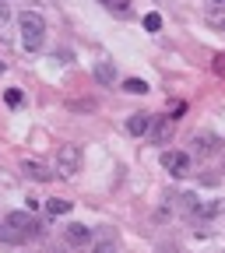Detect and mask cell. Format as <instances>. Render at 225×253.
I'll use <instances>...</instances> for the list:
<instances>
[{"mask_svg":"<svg viewBox=\"0 0 225 253\" xmlns=\"http://www.w3.org/2000/svg\"><path fill=\"white\" fill-rule=\"evenodd\" d=\"M18 25H21V46H25L28 53L43 49V42H46V18H43L39 11H25V14L18 18Z\"/></svg>","mask_w":225,"mask_h":253,"instance_id":"6da1fadb","label":"cell"},{"mask_svg":"<svg viewBox=\"0 0 225 253\" xmlns=\"http://www.w3.org/2000/svg\"><path fill=\"white\" fill-rule=\"evenodd\" d=\"M4 229L11 236V243H25V239H36L39 236V221L32 218L28 211H11L4 218Z\"/></svg>","mask_w":225,"mask_h":253,"instance_id":"7a4b0ae2","label":"cell"},{"mask_svg":"<svg viewBox=\"0 0 225 253\" xmlns=\"http://www.w3.org/2000/svg\"><path fill=\"white\" fill-rule=\"evenodd\" d=\"M56 172L60 176L81 172V148L78 144H60V151H56Z\"/></svg>","mask_w":225,"mask_h":253,"instance_id":"3957f363","label":"cell"},{"mask_svg":"<svg viewBox=\"0 0 225 253\" xmlns=\"http://www.w3.org/2000/svg\"><path fill=\"white\" fill-rule=\"evenodd\" d=\"M162 166H166L173 176H190V169H194L186 151H166V155H162Z\"/></svg>","mask_w":225,"mask_h":253,"instance_id":"277c9868","label":"cell"},{"mask_svg":"<svg viewBox=\"0 0 225 253\" xmlns=\"http://www.w3.org/2000/svg\"><path fill=\"white\" fill-rule=\"evenodd\" d=\"M173 130H176V116H155V123H151V141L155 144H169V137H173Z\"/></svg>","mask_w":225,"mask_h":253,"instance_id":"5b68a950","label":"cell"},{"mask_svg":"<svg viewBox=\"0 0 225 253\" xmlns=\"http://www.w3.org/2000/svg\"><path fill=\"white\" fill-rule=\"evenodd\" d=\"M151 123H155V116H148V113H134L131 120H127V130H131L134 137H144V134H151Z\"/></svg>","mask_w":225,"mask_h":253,"instance_id":"8992f818","label":"cell"},{"mask_svg":"<svg viewBox=\"0 0 225 253\" xmlns=\"http://www.w3.org/2000/svg\"><path fill=\"white\" fill-rule=\"evenodd\" d=\"M21 172H25L28 179H39V183H49V179H53V172H49L43 162H32V158H25V162H21Z\"/></svg>","mask_w":225,"mask_h":253,"instance_id":"52a82bcc","label":"cell"},{"mask_svg":"<svg viewBox=\"0 0 225 253\" xmlns=\"http://www.w3.org/2000/svg\"><path fill=\"white\" fill-rule=\"evenodd\" d=\"M63 236H67V243H74V246H85V243L91 239V229H88V225H78V221H74V225L63 229Z\"/></svg>","mask_w":225,"mask_h":253,"instance_id":"ba28073f","label":"cell"},{"mask_svg":"<svg viewBox=\"0 0 225 253\" xmlns=\"http://www.w3.org/2000/svg\"><path fill=\"white\" fill-rule=\"evenodd\" d=\"M95 81H99V84H113V81H116V67H113L109 60H99V63H95Z\"/></svg>","mask_w":225,"mask_h":253,"instance_id":"9c48e42d","label":"cell"},{"mask_svg":"<svg viewBox=\"0 0 225 253\" xmlns=\"http://www.w3.org/2000/svg\"><path fill=\"white\" fill-rule=\"evenodd\" d=\"M99 4L106 11H113V14H127V11H131V0H99Z\"/></svg>","mask_w":225,"mask_h":253,"instance_id":"30bf717a","label":"cell"},{"mask_svg":"<svg viewBox=\"0 0 225 253\" xmlns=\"http://www.w3.org/2000/svg\"><path fill=\"white\" fill-rule=\"evenodd\" d=\"M123 91H131V95H144V91H148V84H144L141 78H127V81H123Z\"/></svg>","mask_w":225,"mask_h":253,"instance_id":"8fae6325","label":"cell"},{"mask_svg":"<svg viewBox=\"0 0 225 253\" xmlns=\"http://www.w3.org/2000/svg\"><path fill=\"white\" fill-rule=\"evenodd\" d=\"M91 253H120V246H116V239L106 236V239H99V243L91 246Z\"/></svg>","mask_w":225,"mask_h":253,"instance_id":"7c38bea8","label":"cell"},{"mask_svg":"<svg viewBox=\"0 0 225 253\" xmlns=\"http://www.w3.org/2000/svg\"><path fill=\"white\" fill-rule=\"evenodd\" d=\"M46 211L60 218V214H67V211H71V201H60V197H56V201H49V204H46Z\"/></svg>","mask_w":225,"mask_h":253,"instance_id":"4fadbf2b","label":"cell"},{"mask_svg":"<svg viewBox=\"0 0 225 253\" xmlns=\"http://www.w3.org/2000/svg\"><path fill=\"white\" fill-rule=\"evenodd\" d=\"M144 28H148V32H158V28H162V14H155V11L144 14Z\"/></svg>","mask_w":225,"mask_h":253,"instance_id":"5bb4252c","label":"cell"},{"mask_svg":"<svg viewBox=\"0 0 225 253\" xmlns=\"http://www.w3.org/2000/svg\"><path fill=\"white\" fill-rule=\"evenodd\" d=\"M215 74H222V78H225V53H218V56H215Z\"/></svg>","mask_w":225,"mask_h":253,"instance_id":"9a60e30c","label":"cell"},{"mask_svg":"<svg viewBox=\"0 0 225 253\" xmlns=\"http://www.w3.org/2000/svg\"><path fill=\"white\" fill-rule=\"evenodd\" d=\"M7 102H11V106H21V91L11 88V91H7Z\"/></svg>","mask_w":225,"mask_h":253,"instance_id":"2e32d148","label":"cell"},{"mask_svg":"<svg viewBox=\"0 0 225 253\" xmlns=\"http://www.w3.org/2000/svg\"><path fill=\"white\" fill-rule=\"evenodd\" d=\"M0 21H7V7L4 4H0Z\"/></svg>","mask_w":225,"mask_h":253,"instance_id":"e0dca14e","label":"cell"},{"mask_svg":"<svg viewBox=\"0 0 225 253\" xmlns=\"http://www.w3.org/2000/svg\"><path fill=\"white\" fill-rule=\"evenodd\" d=\"M215 4H225V0H215Z\"/></svg>","mask_w":225,"mask_h":253,"instance_id":"ac0fdd59","label":"cell"}]
</instances>
